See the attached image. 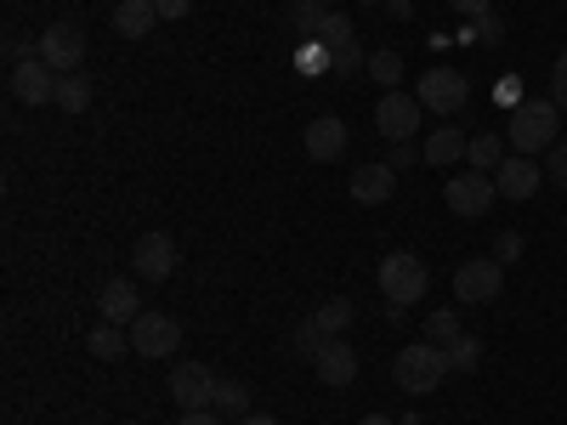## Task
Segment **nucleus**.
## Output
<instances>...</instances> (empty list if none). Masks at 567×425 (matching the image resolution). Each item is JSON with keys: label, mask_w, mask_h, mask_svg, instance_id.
I'll return each mask as SVG.
<instances>
[{"label": "nucleus", "mask_w": 567, "mask_h": 425, "mask_svg": "<svg viewBox=\"0 0 567 425\" xmlns=\"http://www.w3.org/2000/svg\"><path fill=\"white\" fill-rule=\"evenodd\" d=\"M34 52H40V63H52L58 74H80V63H85V34H80V23H52L40 40H34Z\"/></svg>", "instance_id": "423d86ee"}, {"label": "nucleus", "mask_w": 567, "mask_h": 425, "mask_svg": "<svg viewBox=\"0 0 567 425\" xmlns=\"http://www.w3.org/2000/svg\"><path fill=\"white\" fill-rule=\"evenodd\" d=\"M523 256V232H499V245H494V261L505 267V261H516Z\"/></svg>", "instance_id": "72a5a7b5"}, {"label": "nucleus", "mask_w": 567, "mask_h": 425, "mask_svg": "<svg viewBox=\"0 0 567 425\" xmlns=\"http://www.w3.org/2000/svg\"><path fill=\"white\" fill-rule=\"evenodd\" d=\"M58 69L52 63H40V58H29V63H18L12 69V97L23 103V108H45V103H58Z\"/></svg>", "instance_id": "9b49d317"}, {"label": "nucleus", "mask_w": 567, "mask_h": 425, "mask_svg": "<svg viewBox=\"0 0 567 425\" xmlns=\"http://www.w3.org/2000/svg\"><path fill=\"white\" fill-rule=\"evenodd\" d=\"M499 103H505V108H516V103H523V85H516V74L499 85Z\"/></svg>", "instance_id": "58836bf2"}, {"label": "nucleus", "mask_w": 567, "mask_h": 425, "mask_svg": "<svg viewBox=\"0 0 567 425\" xmlns=\"http://www.w3.org/2000/svg\"><path fill=\"white\" fill-rule=\"evenodd\" d=\"M425 335H432L437 346H449L454 335H465V329H460V312H454V307H443V312H432V318H425Z\"/></svg>", "instance_id": "c85d7f7f"}, {"label": "nucleus", "mask_w": 567, "mask_h": 425, "mask_svg": "<svg viewBox=\"0 0 567 425\" xmlns=\"http://www.w3.org/2000/svg\"><path fill=\"white\" fill-rule=\"evenodd\" d=\"M182 346V323L171 312H142L131 323V352L136 357H171Z\"/></svg>", "instance_id": "6e6552de"}, {"label": "nucleus", "mask_w": 567, "mask_h": 425, "mask_svg": "<svg viewBox=\"0 0 567 425\" xmlns=\"http://www.w3.org/2000/svg\"><path fill=\"white\" fill-rule=\"evenodd\" d=\"M290 23H296V34H323L329 7L323 0H290Z\"/></svg>", "instance_id": "a878e982"}, {"label": "nucleus", "mask_w": 567, "mask_h": 425, "mask_svg": "<svg viewBox=\"0 0 567 425\" xmlns=\"http://www.w3.org/2000/svg\"><path fill=\"white\" fill-rule=\"evenodd\" d=\"M58 108L63 114H85L91 108V80L85 74H63L58 80Z\"/></svg>", "instance_id": "5701e85b"}, {"label": "nucleus", "mask_w": 567, "mask_h": 425, "mask_svg": "<svg viewBox=\"0 0 567 425\" xmlns=\"http://www.w3.org/2000/svg\"><path fill=\"white\" fill-rule=\"evenodd\" d=\"M550 103L556 108H567V52L556 58V69H550Z\"/></svg>", "instance_id": "473e14b6"}, {"label": "nucleus", "mask_w": 567, "mask_h": 425, "mask_svg": "<svg viewBox=\"0 0 567 425\" xmlns=\"http://www.w3.org/2000/svg\"><path fill=\"white\" fill-rule=\"evenodd\" d=\"M341 154H347V125H341L336 114L312 120V125H307V159L329 165V159H341Z\"/></svg>", "instance_id": "dca6fc26"}, {"label": "nucleus", "mask_w": 567, "mask_h": 425, "mask_svg": "<svg viewBox=\"0 0 567 425\" xmlns=\"http://www.w3.org/2000/svg\"><path fill=\"white\" fill-rule=\"evenodd\" d=\"M329 341H336V335H323V329H318V318H307V323L296 329V352H301V357H318Z\"/></svg>", "instance_id": "7c9ffc66"}, {"label": "nucleus", "mask_w": 567, "mask_h": 425, "mask_svg": "<svg viewBox=\"0 0 567 425\" xmlns=\"http://www.w3.org/2000/svg\"><path fill=\"white\" fill-rule=\"evenodd\" d=\"M363 425H392V419H386V414H369V419H363Z\"/></svg>", "instance_id": "79ce46f5"}, {"label": "nucleus", "mask_w": 567, "mask_h": 425, "mask_svg": "<svg viewBox=\"0 0 567 425\" xmlns=\"http://www.w3.org/2000/svg\"><path fill=\"white\" fill-rule=\"evenodd\" d=\"M171 403H176L182 414L210 408V403H216V374H210L205 363H176V369H171Z\"/></svg>", "instance_id": "1a4fd4ad"}, {"label": "nucleus", "mask_w": 567, "mask_h": 425, "mask_svg": "<svg viewBox=\"0 0 567 425\" xmlns=\"http://www.w3.org/2000/svg\"><path fill=\"white\" fill-rule=\"evenodd\" d=\"M392 374H398V386H403L409 397H432V392L443 386V374H449V357H443L437 341H414V346L398 352Z\"/></svg>", "instance_id": "f03ea898"}, {"label": "nucleus", "mask_w": 567, "mask_h": 425, "mask_svg": "<svg viewBox=\"0 0 567 425\" xmlns=\"http://www.w3.org/2000/svg\"><path fill=\"white\" fill-rule=\"evenodd\" d=\"M443 199H449L454 216H488V205L499 199V187H494L488 170H460V176H449Z\"/></svg>", "instance_id": "0eeeda50"}, {"label": "nucleus", "mask_w": 567, "mask_h": 425, "mask_svg": "<svg viewBox=\"0 0 567 425\" xmlns=\"http://www.w3.org/2000/svg\"><path fill=\"white\" fill-rule=\"evenodd\" d=\"M358 7H392V0H358Z\"/></svg>", "instance_id": "37998d69"}, {"label": "nucleus", "mask_w": 567, "mask_h": 425, "mask_svg": "<svg viewBox=\"0 0 567 425\" xmlns=\"http://www.w3.org/2000/svg\"><path fill=\"white\" fill-rule=\"evenodd\" d=\"M545 176L561 187V194H567V142H556V148L545 154Z\"/></svg>", "instance_id": "2f4dec72"}, {"label": "nucleus", "mask_w": 567, "mask_h": 425, "mask_svg": "<svg viewBox=\"0 0 567 425\" xmlns=\"http://www.w3.org/2000/svg\"><path fill=\"white\" fill-rule=\"evenodd\" d=\"M154 23H159V7H154V0H120V7H114V29H120L125 40L154 34Z\"/></svg>", "instance_id": "6ab92c4d"}, {"label": "nucleus", "mask_w": 567, "mask_h": 425, "mask_svg": "<svg viewBox=\"0 0 567 425\" xmlns=\"http://www.w3.org/2000/svg\"><path fill=\"white\" fill-rule=\"evenodd\" d=\"M381 296H386V307H392V318L403 312V307H414L425 290H432V278H425V267L409 256V250H392L386 261H381Z\"/></svg>", "instance_id": "7ed1b4c3"}, {"label": "nucleus", "mask_w": 567, "mask_h": 425, "mask_svg": "<svg viewBox=\"0 0 567 425\" xmlns=\"http://www.w3.org/2000/svg\"><path fill=\"white\" fill-rule=\"evenodd\" d=\"M465 165L471 170H499L505 165V136H494V131H483V136H471V148H465Z\"/></svg>", "instance_id": "aec40b11"}, {"label": "nucleus", "mask_w": 567, "mask_h": 425, "mask_svg": "<svg viewBox=\"0 0 567 425\" xmlns=\"http://www.w3.org/2000/svg\"><path fill=\"white\" fill-rule=\"evenodd\" d=\"M312 369H318V381H323V386H352V381H358V352L336 335V341H329V346L312 357Z\"/></svg>", "instance_id": "2eb2a0df"}, {"label": "nucleus", "mask_w": 567, "mask_h": 425, "mask_svg": "<svg viewBox=\"0 0 567 425\" xmlns=\"http://www.w3.org/2000/svg\"><path fill=\"white\" fill-rule=\"evenodd\" d=\"M414 97L432 108V114H460V108L471 103V85H465L460 69L437 63V69H425V74H420V91H414Z\"/></svg>", "instance_id": "39448f33"}, {"label": "nucleus", "mask_w": 567, "mask_h": 425, "mask_svg": "<svg viewBox=\"0 0 567 425\" xmlns=\"http://www.w3.org/2000/svg\"><path fill=\"white\" fill-rule=\"evenodd\" d=\"M414 159H425V154H420V148H414V142H392V159H386V165H392V170H409V165H414Z\"/></svg>", "instance_id": "f704fd0d"}, {"label": "nucleus", "mask_w": 567, "mask_h": 425, "mask_svg": "<svg viewBox=\"0 0 567 425\" xmlns=\"http://www.w3.org/2000/svg\"><path fill=\"white\" fill-rule=\"evenodd\" d=\"M449 7H454L460 18H483V12H494V0H449Z\"/></svg>", "instance_id": "e433bc0d"}, {"label": "nucleus", "mask_w": 567, "mask_h": 425, "mask_svg": "<svg viewBox=\"0 0 567 425\" xmlns=\"http://www.w3.org/2000/svg\"><path fill=\"white\" fill-rule=\"evenodd\" d=\"M176 239L171 232H142L136 239V250H131V272L136 278H148V283H165L171 272H176Z\"/></svg>", "instance_id": "9d476101"}, {"label": "nucleus", "mask_w": 567, "mask_h": 425, "mask_svg": "<svg viewBox=\"0 0 567 425\" xmlns=\"http://www.w3.org/2000/svg\"><path fill=\"white\" fill-rule=\"evenodd\" d=\"M392 187H398V170L392 165H358L352 170V199L358 205H386Z\"/></svg>", "instance_id": "f3484780"}, {"label": "nucleus", "mask_w": 567, "mask_h": 425, "mask_svg": "<svg viewBox=\"0 0 567 425\" xmlns=\"http://www.w3.org/2000/svg\"><path fill=\"white\" fill-rule=\"evenodd\" d=\"M454 296H460L465 307H488V301H499V296H505V267H499L494 256L460 261V267H454Z\"/></svg>", "instance_id": "20e7f679"}, {"label": "nucleus", "mask_w": 567, "mask_h": 425, "mask_svg": "<svg viewBox=\"0 0 567 425\" xmlns=\"http://www.w3.org/2000/svg\"><path fill=\"white\" fill-rule=\"evenodd\" d=\"M154 7H159V18H165V23H176V18L194 12V0H154Z\"/></svg>", "instance_id": "c9c22d12"}, {"label": "nucleus", "mask_w": 567, "mask_h": 425, "mask_svg": "<svg viewBox=\"0 0 567 425\" xmlns=\"http://www.w3.org/2000/svg\"><path fill=\"white\" fill-rule=\"evenodd\" d=\"M29 58H40V52H29L23 40H7V63H12V69H18V63H29Z\"/></svg>", "instance_id": "4c0bfd02"}, {"label": "nucleus", "mask_w": 567, "mask_h": 425, "mask_svg": "<svg viewBox=\"0 0 567 425\" xmlns=\"http://www.w3.org/2000/svg\"><path fill=\"white\" fill-rule=\"evenodd\" d=\"M539 182H545V165H534V154H511L499 170H494V187H499V199H534L539 194Z\"/></svg>", "instance_id": "ddd939ff"}, {"label": "nucleus", "mask_w": 567, "mask_h": 425, "mask_svg": "<svg viewBox=\"0 0 567 425\" xmlns=\"http://www.w3.org/2000/svg\"><path fill=\"white\" fill-rule=\"evenodd\" d=\"M556 125H561V108L550 103V97H523L511 108V120H505V142L516 154H550L556 148Z\"/></svg>", "instance_id": "f257e3e1"}, {"label": "nucleus", "mask_w": 567, "mask_h": 425, "mask_svg": "<svg viewBox=\"0 0 567 425\" xmlns=\"http://www.w3.org/2000/svg\"><path fill=\"white\" fill-rule=\"evenodd\" d=\"M239 425H278V419H272V414H256V408H250V414H245Z\"/></svg>", "instance_id": "a19ab883"}, {"label": "nucleus", "mask_w": 567, "mask_h": 425, "mask_svg": "<svg viewBox=\"0 0 567 425\" xmlns=\"http://www.w3.org/2000/svg\"><path fill=\"white\" fill-rule=\"evenodd\" d=\"M443 357H449V369H477V363H483V341H477V335H454V341L443 346Z\"/></svg>", "instance_id": "bb28decb"}, {"label": "nucleus", "mask_w": 567, "mask_h": 425, "mask_svg": "<svg viewBox=\"0 0 567 425\" xmlns=\"http://www.w3.org/2000/svg\"><path fill=\"white\" fill-rule=\"evenodd\" d=\"M182 425H221L216 408H199V414H182Z\"/></svg>", "instance_id": "ea45409f"}, {"label": "nucleus", "mask_w": 567, "mask_h": 425, "mask_svg": "<svg viewBox=\"0 0 567 425\" xmlns=\"http://www.w3.org/2000/svg\"><path fill=\"white\" fill-rule=\"evenodd\" d=\"M352 312H358V307H352L347 296H336V301H323L312 318H318V329H323V335H347V329H352Z\"/></svg>", "instance_id": "b1692460"}, {"label": "nucleus", "mask_w": 567, "mask_h": 425, "mask_svg": "<svg viewBox=\"0 0 567 425\" xmlns=\"http://www.w3.org/2000/svg\"><path fill=\"white\" fill-rule=\"evenodd\" d=\"M420 114H425L420 97H409V91H386L381 108H374V125H381L386 142H409V136L420 131Z\"/></svg>", "instance_id": "f8f14e48"}, {"label": "nucleus", "mask_w": 567, "mask_h": 425, "mask_svg": "<svg viewBox=\"0 0 567 425\" xmlns=\"http://www.w3.org/2000/svg\"><path fill=\"white\" fill-rule=\"evenodd\" d=\"M369 74L381 80L386 91H398V80H403V52H398V45H381V52H369Z\"/></svg>", "instance_id": "393cba45"}, {"label": "nucleus", "mask_w": 567, "mask_h": 425, "mask_svg": "<svg viewBox=\"0 0 567 425\" xmlns=\"http://www.w3.org/2000/svg\"><path fill=\"white\" fill-rule=\"evenodd\" d=\"M125 346H131V335H125L120 323H97V329L85 335V352H91V357H103V363L125 357Z\"/></svg>", "instance_id": "412c9836"}, {"label": "nucleus", "mask_w": 567, "mask_h": 425, "mask_svg": "<svg viewBox=\"0 0 567 425\" xmlns=\"http://www.w3.org/2000/svg\"><path fill=\"white\" fill-rule=\"evenodd\" d=\"M323 52H329V69H358V63H369L363 52H358V34H347V40H323Z\"/></svg>", "instance_id": "cd10ccee"}, {"label": "nucleus", "mask_w": 567, "mask_h": 425, "mask_svg": "<svg viewBox=\"0 0 567 425\" xmlns=\"http://www.w3.org/2000/svg\"><path fill=\"white\" fill-rule=\"evenodd\" d=\"M97 312H103V323H120V329H125V323H136L148 307H142V296H136L131 278H109L103 296H97Z\"/></svg>", "instance_id": "4468645a"}, {"label": "nucleus", "mask_w": 567, "mask_h": 425, "mask_svg": "<svg viewBox=\"0 0 567 425\" xmlns=\"http://www.w3.org/2000/svg\"><path fill=\"white\" fill-rule=\"evenodd\" d=\"M465 148H471V136L465 131H454V125H437L432 136H425V165H437V170H449V165H460L465 159Z\"/></svg>", "instance_id": "a211bd4d"}, {"label": "nucleus", "mask_w": 567, "mask_h": 425, "mask_svg": "<svg viewBox=\"0 0 567 425\" xmlns=\"http://www.w3.org/2000/svg\"><path fill=\"white\" fill-rule=\"evenodd\" d=\"M465 40H477V45H499V40H505V23H499V12H483V18H471Z\"/></svg>", "instance_id": "c756f323"}, {"label": "nucleus", "mask_w": 567, "mask_h": 425, "mask_svg": "<svg viewBox=\"0 0 567 425\" xmlns=\"http://www.w3.org/2000/svg\"><path fill=\"white\" fill-rule=\"evenodd\" d=\"M210 408L227 414V419H245L250 414V386L245 381H216V403Z\"/></svg>", "instance_id": "4be33fe9"}]
</instances>
